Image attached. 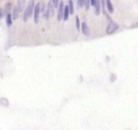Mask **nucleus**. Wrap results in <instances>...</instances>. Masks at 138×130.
I'll return each instance as SVG.
<instances>
[{"instance_id": "5", "label": "nucleus", "mask_w": 138, "mask_h": 130, "mask_svg": "<svg viewBox=\"0 0 138 130\" xmlns=\"http://www.w3.org/2000/svg\"><path fill=\"white\" fill-rule=\"evenodd\" d=\"M64 4L61 1L59 6H58V13H57V19L58 21H63V17H64Z\"/></svg>"}, {"instance_id": "12", "label": "nucleus", "mask_w": 138, "mask_h": 130, "mask_svg": "<svg viewBox=\"0 0 138 130\" xmlns=\"http://www.w3.org/2000/svg\"><path fill=\"white\" fill-rule=\"evenodd\" d=\"M69 9H70V13H74V4H73V0H69Z\"/></svg>"}, {"instance_id": "3", "label": "nucleus", "mask_w": 138, "mask_h": 130, "mask_svg": "<svg viewBox=\"0 0 138 130\" xmlns=\"http://www.w3.org/2000/svg\"><path fill=\"white\" fill-rule=\"evenodd\" d=\"M91 3H92V6L95 9V13L98 16L101 13V9H102V1L101 0H91Z\"/></svg>"}, {"instance_id": "6", "label": "nucleus", "mask_w": 138, "mask_h": 130, "mask_svg": "<svg viewBox=\"0 0 138 130\" xmlns=\"http://www.w3.org/2000/svg\"><path fill=\"white\" fill-rule=\"evenodd\" d=\"M22 10H23V9H22V7H21V6L18 5V4H17V5H16L15 7H14V12H12L14 19H17V18L20 17V12H21Z\"/></svg>"}, {"instance_id": "7", "label": "nucleus", "mask_w": 138, "mask_h": 130, "mask_svg": "<svg viewBox=\"0 0 138 130\" xmlns=\"http://www.w3.org/2000/svg\"><path fill=\"white\" fill-rule=\"evenodd\" d=\"M10 10H11V4H7V5L1 10V17H6L5 15H7V13L10 12Z\"/></svg>"}, {"instance_id": "1", "label": "nucleus", "mask_w": 138, "mask_h": 130, "mask_svg": "<svg viewBox=\"0 0 138 130\" xmlns=\"http://www.w3.org/2000/svg\"><path fill=\"white\" fill-rule=\"evenodd\" d=\"M34 10H35V3L34 0H29V3L24 10V13H23V21H28V18L30 16H34Z\"/></svg>"}, {"instance_id": "10", "label": "nucleus", "mask_w": 138, "mask_h": 130, "mask_svg": "<svg viewBox=\"0 0 138 130\" xmlns=\"http://www.w3.org/2000/svg\"><path fill=\"white\" fill-rule=\"evenodd\" d=\"M69 15H72L70 13V9H69V5L64 7V17H63V21H67L69 18Z\"/></svg>"}, {"instance_id": "11", "label": "nucleus", "mask_w": 138, "mask_h": 130, "mask_svg": "<svg viewBox=\"0 0 138 130\" xmlns=\"http://www.w3.org/2000/svg\"><path fill=\"white\" fill-rule=\"evenodd\" d=\"M107 9H108V12L109 13H113L114 12V6H113L110 0H107Z\"/></svg>"}, {"instance_id": "2", "label": "nucleus", "mask_w": 138, "mask_h": 130, "mask_svg": "<svg viewBox=\"0 0 138 130\" xmlns=\"http://www.w3.org/2000/svg\"><path fill=\"white\" fill-rule=\"evenodd\" d=\"M42 12V6L41 4H35V10H34V22L38 23L40 18V13Z\"/></svg>"}, {"instance_id": "8", "label": "nucleus", "mask_w": 138, "mask_h": 130, "mask_svg": "<svg viewBox=\"0 0 138 130\" xmlns=\"http://www.w3.org/2000/svg\"><path fill=\"white\" fill-rule=\"evenodd\" d=\"M12 21H14V16H12L11 12H9L6 15V24H7V27H11L12 25Z\"/></svg>"}, {"instance_id": "16", "label": "nucleus", "mask_w": 138, "mask_h": 130, "mask_svg": "<svg viewBox=\"0 0 138 130\" xmlns=\"http://www.w3.org/2000/svg\"><path fill=\"white\" fill-rule=\"evenodd\" d=\"M52 3H53V6H55V9H58V6H59V4H61V1H59V0H52Z\"/></svg>"}, {"instance_id": "15", "label": "nucleus", "mask_w": 138, "mask_h": 130, "mask_svg": "<svg viewBox=\"0 0 138 130\" xmlns=\"http://www.w3.org/2000/svg\"><path fill=\"white\" fill-rule=\"evenodd\" d=\"M75 23H76V29H78V30L81 29V23H80V19H79L78 16H76V18H75Z\"/></svg>"}, {"instance_id": "4", "label": "nucleus", "mask_w": 138, "mask_h": 130, "mask_svg": "<svg viewBox=\"0 0 138 130\" xmlns=\"http://www.w3.org/2000/svg\"><path fill=\"white\" fill-rule=\"evenodd\" d=\"M117 28H119V25H117L116 23H114V22H109V24L107 25V34L110 35V34L115 33V31L117 30Z\"/></svg>"}, {"instance_id": "14", "label": "nucleus", "mask_w": 138, "mask_h": 130, "mask_svg": "<svg viewBox=\"0 0 138 130\" xmlns=\"http://www.w3.org/2000/svg\"><path fill=\"white\" fill-rule=\"evenodd\" d=\"M78 7H85V0H76Z\"/></svg>"}, {"instance_id": "13", "label": "nucleus", "mask_w": 138, "mask_h": 130, "mask_svg": "<svg viewBox=\"0 0 138 130\" xmlns=\"http://www.w3.org/2000/svg\"><path fill=\"white\" fill-rule=\"evenodd\" d=\"M91 6H92V3H91V0H85V9H86V10H89Z\"/></svg>"}, {"instance_id": "9", "label": "nucleus", "mask_w": 138, "mask_h": 130, "mask_svg": "<svg viewBox=\"0 0 138 130\" xmlns=\"http://www.w3.org/2000/svg\"><path fill=\"white\" fill-rule=\"evenodd\" d=\"M81 30H83V34L84 35H86V36L90 35V29H89V27H87L86 23H83L81 24Z\"/></svg>"}]
</instances>
